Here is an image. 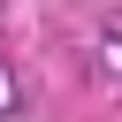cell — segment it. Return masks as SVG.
I'll return each instance as SVG.
<instances>
[]
</instances>
